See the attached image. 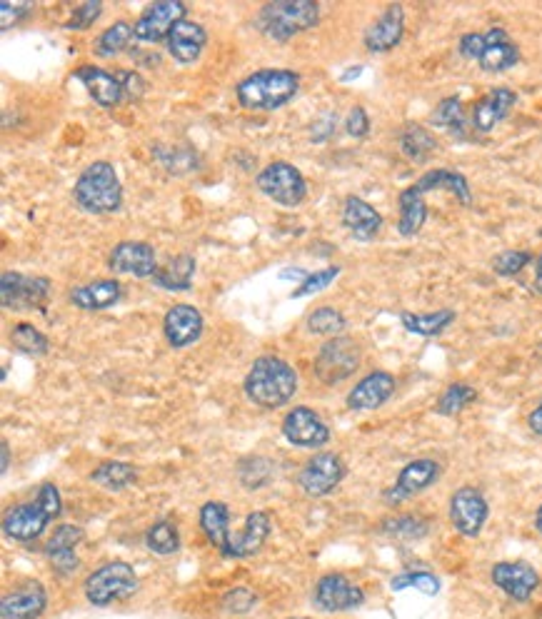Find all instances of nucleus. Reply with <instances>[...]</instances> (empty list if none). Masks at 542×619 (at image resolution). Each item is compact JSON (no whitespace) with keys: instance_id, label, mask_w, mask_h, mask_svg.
Here are the masks:
<instances>
[{"instance_id":"f257e3e1","label":"nucleus","mask_w":542,"mask_h":619,"mask_svg":"<svg viewBox=\"0 0 542 619\" xmlns=\"http://www.w3.org/2000/svg\"><path fill=\"white\" fill-rule=\"evenodd\" d=\"M300 385L298 370L280 355H260L243 380V392L263 410H280L295 397Z\"/></svg>"},{"instance_id":"f03ea898","label":"nucleus","mask_w":542,"mask_h":619,"mask_svg":"<svg viewBox=\"0 0 542 619\" xmlns=\"http://www.w3.org/2000/svg\"><path fill=\"white\" fill-rule=\"evenodd\" d=\"M63 515V497L53 482H43L30 502L10 507L3 515V535L18 545L40 540L53 520Z\"/></svg>"},{"instance_id":"7ed1b4c3","label":"nucleus","mask_w":542,"mask_h":619,"mask_svg":"<svg viewBox=\"0 0 542 619\" xmlns=\"http://www.w3.org/2000/svg\"><path fill=\"white\" fill-rule=\"evenodd\" d=\"M300 93V73L288 68H263L245 75L235 85V100L240 108L253 113H270L293 103Z\"/></svg>"},{"instance_id":"20e7f679","label":"nucleus","mask_w":542,"mask_h":619,"mask_svg":"<svg viewBox=\"0 0 542 619\" xmlns=\"http://www.w3.org/2000/svg\"><path fill=\"white\" fill-rule=\"evenodd\" d=\"M73 200L88 215H113L123 208V183L110 160H93L80 170Z\"/></svg>"},{"instance_id":"39448f33","label":"nucleus","mask_w":542,"mask_h":619,"mask_svg":"<svg viewBox=\"0 0 542 619\" xmlns=\"http://www.w3.org/2000/svg\"><path fill=\"white\" fill-rule=\"evenodd\" d=\"M253 23L268 40L288 43L320 23V5L315 0H273L258 10Z\"/></svg>"},{"instance_id":"423d86ee","label":"nucleus","mask_w":542,"mask_h":619,"mask_svg":"<svg viewBox=\"0 0 542 619\" xmlns=\"http://www.w3.org/2000/svg\"><path fill=\"white\" fill-rule=\"evenodd\" d=\"M458 53L478 63L485 73H508L520 63L518 43L500 25H493L485 33H465L458 40Z\"/></svg>"},{"instance_id":"0eeeda50","label":"nucleus","mask_w":542,"mask_h":619,"mask_svg":"<svg viewBox=\"0 0 542 619\" xmlns=\"http://www.w3.org/2000/svg\"><path fill=\"white\" fill-rule=\"evenodd\" d=\"M138 587V572L130 562L110 560L85 577L83 595L93 607H110L115 602L130 600Z\"/></svg>"},{"instance_id":"6e6552de","label":"nucleus","mask_w":542,"mask_h":619,"mask_svg":"<svg viewBox=\"0 0 542 619\" xmlns=\"http://www.w3.org/2000/svg\"><path fill=\"white\" fill-rule=\"evenodd\" d=\"M255 188L280 208H298L308 198V180L288 160H273L255 175Z\"/></svg>"},{"instance_id":"1a4fd4ad","label":"nucleus","mask_w":542,"mask_h":619,"mask_svg":"<svg viewBox=\"0 0 542 619\" xmlns=\"http://www.w3.org/2000/svg\"><path fill=\"white\" fill-rule=\"evenodd\" d=\"M360 365H363V350H360L358 340L348 335H338L325 340L318 357H315L313 370L323 385L335 387L350 380L360 370Z\"/></svg>"},{"instance_id":"9d476101","label":"nucleus","mask_w":542,"mask_h":619,"mask_svg":"<svg viewBox=\"0 0 542 619\" xmlns=\"http://www.w3.org/2000/svg\"><path fill=\"white\" fill-rule=\"evenodd\" d=\"M313 605L325 615L353 612L365 605V590L343 572H328L315 582Z\"/></svg>"},{"instance_id":"9b49d317","label":"nucleus","mask_w":542,"mask_h":619,"mask_svg":"<svg viewBox=\"0 0 542 619\" xmlns=\"http://www.w3.org/2000/svg\"><path fill=\"white\" fill-rule=\"evenodd\" d=\"M443 475V467L433 457H418V460H410L403 470L395 477L393 487L383 492V502L388 507H400L403 502L413 500L420 492L430 490L435 482Z\"/></svg>"},{"instance_id":"f8f14e48","label":"nucleus","mask_w":542,"mask_h":619,"mask_svg":"<svg viewBox=\"0 0 542 619\" xmlns=\"http://www.w3.org/2000/svg\"><path fill=\"white\" fill-rule=\"evenodd\" d=\"M348 475V467H345L343 457L335 455V452H315L298 472V487L308 497L318 500V497L330 495L333 490H338L340 482Z\"/></svg>"},{"instance_id":"ddd939ff","label":"nucleus","mask_w":542,"mask_h":619,"mask_svg":"<svg viewBox=\"0 0 542 619\" xmlns=\"http://www.w3.org/2000/svg\"><path fill=\"white\" fill-rule=\"evenodd\" d=\"M280 432L285 440L300 450H323L330 442L333 432H330L328 422L313 410V407L298 405L293 410L285 412L283 422H280Z\"/></svg>"},{"instance_id":"4468645a","label":"nucleus","mask_w":542,"mask_h":619,"mask_svg":"<svg viewBox=\"0 0 542 619\" xmlns=\"http://www.w3.org/2000/svg\"><path fill=\"white\" fill-rule=\"evenodd\" d=\"M448 517L450 525L455 527L458 535L468 537V540H475V537L485 530V525H488L490 505L478 487L465 485L450 495Z\"/></svg>"},{"instance_id":"2eb2a0df","label":"nucleus","mask_w":542,"mask_h":619,"mask_svg":"<svg viewBox=\"0 0 542 619\" xmlns=\"http://www.w3.org/2000/svg\"><path fill=\"white\" fill-rule=\"evenodd\" d=\"M48 278H30V275L8 270L0 278V305L5 310H38L50 298Z\"/></svg>"},{"instance_id":"dca6fc26","label":"nucleus","mask_w":542,"mask_h":619,"mask_svg":"<svg viewBox=\"0 0 542 619\" xmlns=\"http://www.w3.org/2000/svg\"><path fill=\"white\" fill-rule=\"evenodd\" d=\"M188 13V5L180 0H160V3H150L138 20L133 23L135 40L145 45H155L168 40L170 30L180 23Z\"/></svg>"},{"instance_id":"f3484780","label":"nucleus","mask_w":542,"mask_h":619,"mask_svg":"<svg viewBox=\"0 0 542 619\" xmlns=\"http://www.w3.org/2000/svg\"><path fill=\"white\" fill-rule=\"evenodd\" d=\"M490 580L493 585L503 592L505 597H510L518 605H525L535 597V592L540 590V572L535 570L530 562L523 560H505L493 565L490 570Z\"/></svg>"},{"instance_id":"a211bd4d","label":"nucleus","mask_w":542,"mask_h":619,"mask_svg":"<svg viewBox=\"0 0 542 619\" xmlns=\"http://www.w3.org/2000/svg\"><path fill=\"white\" fill-rule=\"evenodd\" d=\"M108 268L115 275H133L140 280H153L160 270L158 253L150 243L143 240H123L115 245L108 255Z\"/></svg>"},{"instance_id":"6ab92c4d","label":"nucleus","mask_w":542,"mask_h":619,"mask_svg":"<svg viewBox=\"0 0 542 619\" xmlns=\"http://www.w3.org/2000/svg\"><path fill=\"white\" fill-rule=\"evenodd\" d=\"M270 530H273V517L268 515L265 510H255L245 517L243 527L238 532H230L228 545L220 555L225 560H248V557H255L268 542Z\"/></svg>"},{"instance_id":"aec40b11","label":"nucleus","mask_w":542,"mask_h":619,"mask_svg":"<svg viewBox=\"0 0 542 619\" xmlns=\"http://www.w3.org/2000/svg\"><path fill=\"white\" fill-rule=\"evenodd\" d=\"M395 390H398V380H395L393 372L388 370H375L368 372L363 380H358L353 385V390L345 397V405L353 412H373L380 410L383 405H388L393 400Z\"/></svg>"},{"instance_id":"412c9836","label":"nucleus","mask_w":542,"mask_h":619,"mask_svg":"<svg viewBox=\"0 0 542 619\" xmlns=\"http://www.w3.org/2000/svg\"><path fill=\"white\" fill-rule=\"evenodd\" d=\"M405 35V8L400 3L385 5L383 13L365 28L363 45L368 53L383 55L398 48Z\"/></svg>"},{"instance_id":"4be33fe9","label":"nucleus","mask_w":542,"mask_h":619,"mask_svg":"<svg viewBox=\"0 0 542 619\" xmlns=\"http://www.w3.org/2000/svg\"><path fill=\"white\" fill-rule=\"evenodd\" d=\"M205 317L195 305L178 303L163 317V335L173 350H185L203 337Z\"/></svg>"},{"instance_id":"5701e85b","label":"nucleus","mask_w":542,"mask_h":619,"mask_svg":"<svg viewBox=\"0 0 542 619\" xmlns=\"http://www.w3.org/2000/svg\"><path fill=\"white\" fill-rule=\"evenodd\" d=\"M48 610V590L38 580H25L0 600L3 619H40Z\"/></svg>"},{"instance_id":"b1692460","label":"nucleus","mask_w":542,"mask_h":619,"mask_svg":"<svg viewBox=\"0 0 542 619\" xmlns=\"http://www.w3.org/2000/svg\"><path fill=\"white\" fill-rule=\"evenodd\" d=\"M515 103H518V93L513 88H505V85L503 88H493L473 105L470 125H473L475 133H490L508 118Z\"/></svg>"},{"instance_id":"393cba45","label":"nucleus","mask_w":542,"mask_h":619,"mask_svg":"<svg viewBox=\"0 0 542 619\" xmlns=\"http://www.w3.org/2000/svg\"><path fill=\"white\" fill-rule=\"evenodd\" d=\"M340 218H343L345 230H348L358 243H373L385 223L378 208H373L368 200L358 198V195H348V198H345Z\"/></svg>"},{"instance_id":"a878e982","label":"nucleus","mask_w":542,"mask_h":619,"mask_svg":"<svg viewBox=\"0 0 542 619\" xmlns=\"http://www.w3.org/2000/svg\"><path fill=\"white\" fill-rule=\"evenodd\" d=\"M165 45H168V53L175 63L193 65L198 63L205 45H208V30H205L200 23H195V20L183 18L173 30H170Z\"/></svg>"},{"instance_id":"bb28decb","label":"nucleus","mask_w":542,"mask_h":619,"mask_svg":"<svg viewBox=\"0 0 542 619\" xmlns=\"http://www.w3.org/2000/svg\"><path fill=\"white\" fill-rule=\"evenodd\" d=\"M123 298V285L115 278H95L90 283L78 285V288L70 290L68 303L73 308L85 310V312H100L108 310L113 305L120 303Z\"/></svg>"},{"instance_id":"cd10ccee","label":"nucleus","mask_w":542,"mask_h":619,"mask_svg":"<svg viewBox=\"0 0 542 619\" xmlns=\"http://www.w3.org/2000/svg\"><path fill=\"white\" fill-rule=\"evenodd\" d=\"M75 80L83 83V88L88 90V95L100 108H118L120 103H125V93L118 75L108 73V70L98 68V65H83V68H78L75 70Z\"/></svg>"},{"instance_id":"c85d7f7f","label":"nucleus","mask_w":542,"mask_h":619,"mask_svg":"<svg viewBox=\"0 0 542 619\" xmlns=\"http://www.w3.org/2000/svg\"><path fill=\"white\" fill-rule=\"evenodd\" d=\"M415 188L420 190L423 195L435 193V190H445V193L453 195L463 208H470L473 205V190H470V180L465 178L463 173L450 168H433L428 170L425 175H420Z\"/></svg>"},{"instance_id":"c756f323","label":"nucleus","mask_w":542,"mask_h":619,"mask_svg":"<svg viewBox=\"0 0 542 619\" xmlns=\"http://www.w3.org/2000/svg\"><path fill=\"white\" fill-rule=\"evenodd\" d=\"M428 200L418 188L408 185L398 195V233L403 238H415L428 223Z\"/></svg>"},{"instance_id":"7c9ffc66","label":"nucleus","mask_w":542,"mask_h":619,"mask_svg":"<svg viewBox=\"0 0 542 619\" xmlns=\"http://www.w3.org/2000/svg\"><path fill=\"white\" fill-rule=\"evenodd\" d=\"M398 148H400V153L410 160V163L423 165V163H428L435 153H438L440 145H438V138H435V135L430 133L425 125L405 123L403 130L398 133Z\"/></svg>"},{"instance_id":"2f4dec72","label":"nucleus","mask_w":542,"mask_h":619,"mask_svg":"<svg viewBox=\"0 0 542 619\" xmlns=\"http://www.w3.org/2000/svg\"><path fill=\"white\" fill-rule=\"evenodd\" d=\"M193 275L195 258L188 253H180L170 258L165 265H160V270L153 275L150 283L163 290H170V293H185V290L193 288Z\"/></svg>"},{"instance_id":"473e14b6","label":"nucleus","mask_w":542,"mask_h":619,"mask_svg":"<svg viewBox=\"0 0 542 619\" xmlns=\"http://www.w3.org/2000/svg\"><path fill=\"white\" fill-rule=\"evenodd\" d=\"M430 123H433L435 128L448 130V133L458 140H468L470 130H473L460 95H450V98L440 100V103L435 105L433 115H430Z\"/></svg>"},{"instance_id":"72a5a7b5","label":"nucleus","mask_w":542,"mask_h":619,"mask_svg":"<svg viewBox=\"0 0 542 619\" xmlns=\"http://www.w3.org/2000/svg\"><path fill=\"white\" fill-rule=\"evenodd\" d=\"M198 522L210 545L218 552H223L230 537V507L220 500L205 502L198 512Z\"/></svg>"},{"instance_id":"f704fd0d","label":"nucleus","mask_w":542,"mask_h":619,"mask_svg":"<svg viewBox=\"0 0 542 619\" xmlns=\"http://www.w3.org/2000/svg\"><path fill=\"white\" fill-rule=\"evenodd\" d=\"M458 312L445 308L435 312H400V325L420 337H438L455 322Z\"/></svg>"},{"instance_id":"c9c22d12","label":"nucleus","mask_w":542,"mask_h":619,"mask_svg":"<svg viewBox=\"0 0 542 619\" xmlns=\"http://www.w3.org/2000/svg\"><path fill=\"white\" fill-rule=\"evenodd\" d=\"M90 482L108 492H123L138 482V467L123 460H103L90 472Z\"/></svg>"},{"instance_id":"e433bc0d","label":"nucleus","mask_w":542,"mask_h":619,"mask_svg":"<svg viewBox=\"0 0 542 619\" xmlns=\"http://www.w3.org/2000/svg\"><path fill=\"white\" fill-rule=\"evenodd\" d=\"M133 38H135L133 23H130V20H115L113 25H108V28L95 38L93 50L98 58H113V55H120L123 50H128Z\"/></svg>"},{"instance_id":"4c0bfd02","label":"nucleus","mask_w":542,"mask_h":619,"mask_svg":"<svg viewBox=\"0 0 542 619\" xmlns=\"http://www.w3.org/2000/svg\"><path fill=\"white\" fill-rule=\"evenodd\" d=\"M145 547L158 557H170L180 550V532L170 517H160L145 530Z\"/></svg>"},{"instance_id":"58836bf2","label":"nucleus","mask_w":542,"mask_h":619,"mask_svg":"<svg viewBox=\"0 0 542 619\" xmlns=\"http://www.w3.org/2000/svg\"><path fill=\"white\" fill-rule=\"evenodd\" d=\"M380 532L390 540H400V542H420L428 537L430 525L418 515H393L385 517L383 525H380Z\"/></svg>"},{"instance_id":"ea45409f","label":"nucleus","mask_w":542,"mask_h":619,"mask_svg":"<svg viewBox=\"0 0 542 619\" xmlns=\"http://www.w3.org/2000/svg\"><path fill=\"white\" fill-rule=\"evenodd\" d=\"M478 400V390L470 382H453L443 390V395L435 402V412L443 417H458Z\"/></svg>"},{"instance_id":"a19ab883","label":"nucleus","mask_w":542,"mask_h":619,"mask_svg":"<svg viewBox=\"0 0 542 619\" xmlns=\"http://www.w3.org/2000/svg\"><path fill=\"white\" fill-rule=\"evenodd\" d=\"M10 345H13L20 355L28 357H43L48 355L50 350L48 337H45L38 327L30 325V322H18V325L10 330Z\"/></svg>"},{"instance_id":"79ce46f5","label":"nucleus","mask_w":542,"mask_h":619,"mask_svg":"<svg viewBox=\"0 0 542 619\" xmlns=\"http://www.w3.org/2000/svg\"><path fill=\"white\" fill-rule=\"evenodd\" d=\"M273 462L263 455H250L238 462V480L245 490H260L273 480Z\"/></svg>"},{"instance_id":"37998d69","label":"nucleus","mask_w":542,"mask_h":619,"mask_svg":"<svg viewBox=\"0 0 542 619\" xmlns=\"http://www.w3.org/2000/svg\"><path fill=\"white\" fill-rule=\"evenodd\" d=\"M305 327L308 332L320 337H338L343 335L345 327H348V320L338 308H330V305H323V308H315L305 320Z\"/></svg>"},{"instance_id":"c03bdc74","label":"nucleus","mask_w":542,"mask_h":619,"mask_svg":"<svg viewBox=\"0 0 542 619\" xmlns=\"http://www.w3.org/2000/svg\"><path fill=\"white\" fill-rule=\"evenodd\" d=\"M440 580L438 575H433V572L428 570H408V572H400V575H395L393 580H390V590L393 592H403V590H418L423 592V595L435 597L440 592Z\"/></svg>"},{"instance_id":"a18cd8bd","label":"nucleus","mask_w":542,"mask_h":619,"mask_svg":"<svg viewBox=\"0 0 542 619\" xmlns=\"http://www.w3.org/2000/svg\"><path fill=\"white\" fill-rule=\"evenodd\" d=\"M535 263V255L528 250H503L493 258V273L500 278H518L525 268Z\"/></svg>"},{"instance_id":"49530a36","label":"nucleus","mask_w":542,"mask_h":619,"mask_svg":"<svg viewBox=\"0 0 542 619\" xmlns=\"http://www.w3.org/2000/svg\"><path fill=\"white\" fill-rule=\"evenodd\" d=\"M85 540V530L80 525H58L53 535L45 542V557L55 555V552H73L78 550L80 542Z\"/></svg>"},{"instance_id":"de8ad7c7","label":"nucleus","mask_w":542,"mask_h":619,"mask_svg":"<svg viewBox=\"0 0 542 619\" xmlns=\"http://www.w3.org/2000/svg\"><path fill=\"white\" fill-rule=\"evenodd\" d=\"M340 275V268L338 265H330V268H323V270H315V273H308V278L303 280V283L298 285V288L290 293V298L293 300H300V298H310V295H318L320 290L330 288V285L335 283V278Z\"/></svg>"},{"instance_id":"09e8293b","label":"nucleus","mask_w":542,"mask_h":619,"mask_svg":"<svg viewBox=\"0 0 542 619\" xmlns=\"http://www.w3.org/2000/svg\"><path fill=\"white\" fill-rule=\"evenodd\" d=\"M103 15V3L100 0H85V3L75 5L73 13H70L65 28L68 30H88L95 20Z\"/></svg>"},{"instance_id":"8fccbe9b","label":"nucleus","mask_w":542,"mask_h":619,"mask_svg":"<svg viewBox=\"0 0 542 619\" xmlns=\"http://www.w3.org/2000/svg\"><path fill=\"white\" fill-rule=\"evenodd\" d=\"M255 605H258V595L245 590V587H235V590L225 592L223 595V607L225 612H230V615H248Z\"/></svg>"},{"instance_id":"3c124183","label":"nucleus","mask_w":542,"mask_h":619,"mask_svg":"<svg viewBox=\"0 0 542 619\" xmlns=\"http://www.w3.org/2000/svg\"><path fill=\"white\" fill-rule=\"evenodd\" d=\"M345 130H348L350 138L365 140L370 135V115L363 105H353L345 118Z\"/></svg>"},{"instance_id":"603ef678","label":"nucleus","mask_w":542,"mask_h":619,"mask_svg":"<svg viewBox=\"0 0 542 619\" xmlns=\"http://www.w3.org/2000/svg\"><path fill=\"white\" fill-rule=\"evenodd\" d=\"M115 75L120 78V85H123V93L128 103H138V100L145 95V90H148L145 78L140 73H135V70H120V73Z\"/></svg>"},{"instance_id":"864d4df0","label":"nucleus","mask_w":542,"mask_h":619,"mask_svg":"<svg viewBox=\"0 0 542 619\" xmlns=\"http://www.w3.org/2000/svg\"><path fill=\"white\" fill-rule=\"evenodd\" d=\"M33 8V3H15V0L8 3V0H3L0 3V28H3V33L10 30V25H18L20 20H25V15L33 13Z\"/></svg>"},{"instance_id":"5fc2aeb1","label":"nucleus","mask_w":542,"mask_h":619,"mask_svg":"<svg viewBox=\"0 0 542 619\" xmlns=\"http://www.w3.org/2000/svg\"><path fill=\"white\" fill-rule=\"evenodd\" d=\"M48 565L50 570L55 572L58 577H70L80 570V557L78 552H55V555H48Z\"/></svg>"},{"instance_id":"6e6d98bb","label":"nucleus","mask_w":542,"mask_h":619,"mask_svg":"<svg viewBox=\"0 0 542 619\" xmlns=\"http://www.w3.org/2000/svg\"><path fill=\"white\" fill-rule=\"evenodd\" d=\"M338 130V115L335 113H323L310 128V143H328L330 138Z\"/></svg>"},{"instance_id":"4d7b16f0","label":"nucleus","mask_w":542,"mask_h":619,"mask_svg":"<svg viewBox=\"0 0 542 619\" xmlns=\"http://www.w3.org/2000/svg\"><path fill=\"white\" fill-rule=\"evenodd\" d=\"M528 427H530V432H533V435L542 437V400H540V405L535 407L533 412H530Z\"/></svg>"},{"instance_id":"13d9d810","label":"nucleus","mask_w":542,"mask_h":619,"mask_svg":"<svg viewBox=\"0 0 542 619\" xmlns=\"http://www.w3.org/2000/svg\"><path fill=\"white\" fill-rule=\"evenodd\" d=\"M535 278H533V290L542 295V253L535 255Z\"/></svg>"},{"instance_id":"bf43d9fd","label":"nucleus","mask_w":542,"mask_h":619,"mask_svg":"<svg viewBox=\"0 0 542 619\" xmlns=\"http://www.w3.org/2000/svg\"><path fill=\"white\" fill-rule=\"evenodd\" d=\"M288 278H298V283H303L305 278H308V273L300 268H285L280 270V280H288Z\"/></svg>"},{"instance_id":"052dcab7","label":"nucleus","mask_w":542,"mask_h":619,"mask_svg":"<svg viewBox=\"0 0 542 619\" xmlns=\"http://www.w3.org/2000/svg\"><path fill=\"white\" fill-rule=\"evenodd\" d=\"M360 75H363V65H355V68L345 70V73L340 75V80H343V83H350V80L360 78Z\"/></svg>"},{"instance_id":"680f3d73","label":"nucleus","mask_w":542,"mask_h":619,"mask_svg":"<svg viewBox=\"0 0 542 619\" xmlns=\"http://www.w3.org/2000/svg\"><path fill=\"white\" fill-rule=\"evenodd\" d=\"M0 450H3V467H0V470H3V475H5V472H8V467H10V445H8V442L3 440Z\"/></svg>"},{"instance_id":"e2e57ef3","label":"nucleus","mask_w":542,"mask_h":619,"mask_svg":"<svg viewBox=\"0 0 542 619\" xmlns=\"http://www.w3.org/2000/svg\"><path fill=\"white\" fill-rule=\"evenodd\" d=\"M535 530L542 535V505L538 507V512H535Z\"/></svg>"},{"instance_id":"0e129e2a","label":"nucleus","mask_w":542,"mask_h":619,"mask_svg":"<svg viewBox=\"0 0 542 619\" xmlns=\"http://www.w3.org/2000/svg\"><path fill=\"white\" fill-rule=\"evenodd\" d=\"M288 619H310V617H288Z\"/></svg>"}]
</instances>
